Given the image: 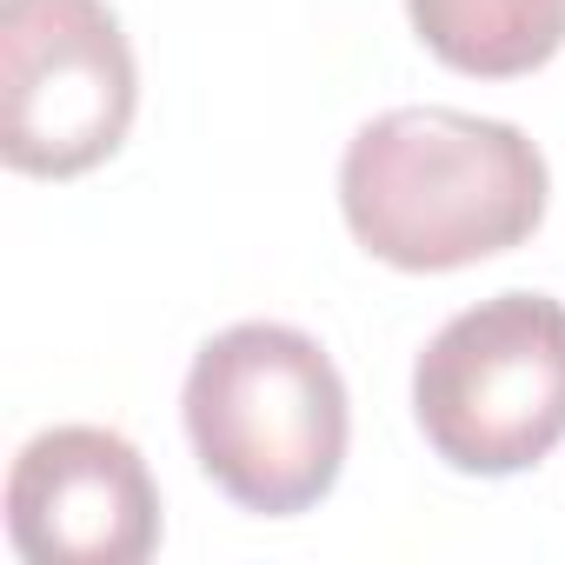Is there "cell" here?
<instances>
[{"label": "cell", "instance_id": "1", "mask_svg": "<svg viewBox=\"0 0 565 565\" xmlns=\"http://www.w3.org/2000/svg\"><path fill=\"white\" fill-rule=\"evenodd\" d=\"M353 239L406 273H452L512 253L545 220V160L512 120L459 107H393L340 160Z\"/></svg>", "mask_w": 565, "mask_h": 565}, {"label": "cell", "instance_id": "2", "mask_svg": "<svg viewBox=\"0 0 565 565\" xmlns=\"http://www.w3.org/2000/svg\"><path fill=\"white\" fill-rule=\"evenodd\" d=\"M347 426V380L300 327H226L186 373V433L206 479L266 519H294L333 492Z\"/></svg>", "mask_w": 565, "mask_h": 565}, {"label": "cell", "instance_id": "3", "mask_svg": "<svg viewBox=\"0 0 565 565\" xmlns=\"http://www.w3.org/2000/svg\"><path fill=\"white\" fill-rule=\"evenodd\" d=\"M426 446L452 472L505 479L565 439V307L499 294L433 333L413 373Z\"/></svg>", "mask_w": 565, "mask_h": 565}, {"label": "cell", "instance_id": "4", "mask_svg": "<svg viewBox=\"0 0 565 565\" xmlns=\"http://www.w3.org/2000/svg\"><path fill=\"white\" fill-rule=\"evenodd\" d=\"M134 47L107 0H0V153L74 180L134 127Z\"/></svg>", "mask_w": 565, "mask_h": 565}, {"label": "cell", "instance_id": "5", "mask_svg": "<svg viewBox=\"0 0 565 565\" xmlns=\"http://www.w3.org/2000/svg\"><path fill=\"white\" fill-rule=\"evenodd\" d=\"M8 532L34 565H140L160 545V492L120 433L54 426L8 472Z\"/></svg>", "mask_w": 565, "mask_h": 565}, {"label": "cell", "instance_id": "6", "mask_svg": "<svg viewBox=\"0 0 565 565\" xmlns=\"http://www.w3.org/2000/svg\"><path fill=\"white\" fill-rule=\"evenodd\" d=\"M419 41L479 81H519L565 47V0H406Z\"/></svg>", "mask_w": 565, "mask_h": 565}]
</instances>
